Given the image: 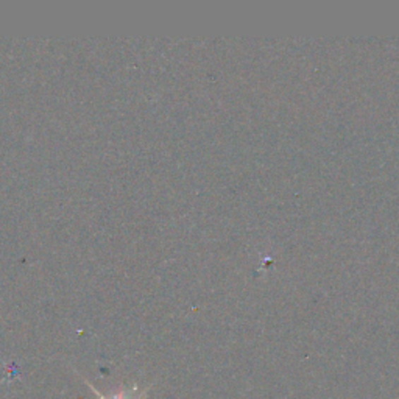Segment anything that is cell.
Segmentation results:
<instances>
[{"instance_id": "6da1fadb", "label": "cell", "mask_w": 399, "mask_h": 399, "mask_svg": "<svg viewBox=\"0 0 399 399\" xmlns=\"http://www.w3.org/2000/svg\"><path fill=\"white\" fill-rule=\"evenodd\" d=\"M91 388H93V391H94V393H95V395H97V396H99V398H100V399H108V398H107V396H103V395H102V393H99V391H97V390H95V388H94V387H91ZM142 398H144V395H139V396H138V398H134V399H142ZM114 399H125V395H124V393H120V395H119V396H116V398H114Z\"/></svg>"}]
</instances>
